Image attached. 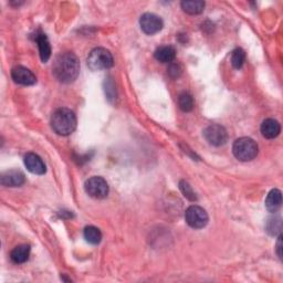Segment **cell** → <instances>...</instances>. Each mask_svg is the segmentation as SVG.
<instances>
[{
  "instance_id": "17",
  "label": "cell",
  "mask_w": 283,
  "mask_h": 283,
  "mask_svg": "<svg viewBox=\"0 0 283 283\" xmlns=\"http://www.w3.org/2000/svg\"><path fill=\"white\" fill-rule=\"evenodd\" d=\"M84 239L91 245H98L102 240V234L100 229L94 226H88L84 229Z\"/></svg>"
},
{
  "instance_id": "14",
  "label": "cell",
  "mask_w": 283,
  "mask_h": 283,
  "mask_svg": "<svg viewBox=\"0 0 283 283\" xmlns=\"http://www.w3.org/2000/svg\"><path fill=\"white\" fill-rule=\"evenodd\" d=\"M282 205V193L279 189H272L266 198V208L270 213H276Z\"/></svg>"
},
{
  "instance_id": "16",
  "label": "cell",
  "mask_w": 283,
  "mask_h": 283,
  "mask_svg": "<svg viewBox=\"0 0 283 283\" xmlns=\"http://www.w3.org/2000/svg\"><path fill=\"white\" fill-rule=\"evenodd\" d=\"M29 255H30V246L20 245L12 250L10 253V258L15 263H17V265H20V263H24L29 259Z\"/></svg>"
},
{
  "instance_id": "22",
  "label": "cell",
  "mask_w": 283,
  "mask_h": 283,
  "mask_svg": "<svg viewBox=\"0 0 283 283\" xmlns=\"http://www.w3.org/2000/svg\"><path fill=\"white\" fill-rule=\"evenodd\" d=\"M105 93L109 96V100H112V98H115L116 96V91L114 90V83L112 82L111 80H108V82L105 81Z\"/></svg>"
},
{
  "instance_id": "2",
  "label": "cell",
  "mask_w": 283,
  "mask_h": 283,
  "mask_svg": "<svg viewBox=\"0 0 283 283\" xmlns=\"http://www.w3.org/2000/svg\"><path fill=\"white\" fill-rule=\"evenodd\" d=\"M51 126L57 134L68 136L76 128V116L73 111L69 109H59L51 117Z\"/></svg>"
},
{
  "instance_id": "4",
  "label": "cell",
  "mask_w": 283,
  "mask_h": 283,
  "mask_svg": "<svg viewBox=\"0 0 283 283\" xmlns=\"http://www.w3.org/2000/svg\"><path fill=\"white\" fill-rule=\"evenodd\" d=\"M113 56L104 48H95L90 52L88 57V67L92 71L108 70L113 65Z\"/></svg>"
},
{
  "instance_id": "10",
  "label": "cell",
  "mask_w": 283,
  "mask_h": 283,
  "mask_svg": "<svg viewBox=\"0 0 283 283\" xmlns=\"http://www.w3.org/2000/svg\"><path fill=\"white\" fill-rule=\"evenodd\" d=\"M24 165L30 173L36 175H43L45 173V165L40 156L35 153H28L24 156Z\"/></svg>"
},
{
  "instance_id": "13",
  "label": "cell",
  "mask_w": 283,
  "mask_h": 283,
  "mask_svg": "<svg viewBox=\"0 0 283 283\" xmlns=\"http://www.w3.org/2000/svg\"><path fill=\"white\" fill-rule=\"evenodd\" d=\"M154 57L157 61L162 63H170L175 60L176 50L172 45H162L156 49Z\"/></svg>"
},
{
  "instance_id": "6",
  "label": "cell",
  "mask_w": 283,
  "mask_h": 283,
  "mask_svg": "<svg viewBox=\"0 0 283 283\" xmlns=\"http://www.w3.org/2000/svg\"><path fill=\"white\" fill-rule=\"evenodd\" d=\"M185 220L188 223V226L192 228L201 229L207 226L209 218L205 209L197 205H194L187 208L185 213Z\"/></svg>"
},
{
  "instance_id": "21",
  "label": "cell",
  "mask_w": 283,
  "mask_h": 283,
  "mask_svg": "<svg viewBox=\"0 0 283 283\" xmlns=\"http://www.w3.org/2000/svg\"><path fill=\"white\" fill-rule=\"evenodd\" d=\"M179 188L182 190V193L184 194V196H185L187 199L192 200V201H196L197 200L196 194L194 193L192 186H190L186 181H181L179 182Z\"/></svg>"
},
{
  "instance_id": "7",
  "label": "cell",
  "mask_w": 283,
  "mask_h": 283,
  "mask_svg": "<svg viewBox=\"0 0 283 283\" xmlns=\"http://www.w3.org/2000/svg\"><path fill=\"white\" fill-rule=\"evenodd\" d=\"M203 136L206 141L214 146L225 145L228 141V133L226 128L218 124H212L203 131Z\"/></svg>"
},
{
  "instance_id": "23",
  "label": "cell",
  "mask_w": 283,
  "mask_h": 283,
  "mask_svg": "<svg viewBox=\"0 0 283 283\" xmlns=\"http://www.w3.org/2000/svg\"><path fill=\"white\" fill-rule=\"evenodd\" d=\"M168 73L172 78H178L182 74V68L179 64H170V67L168 69Z\"/></svg>"
},
{
  "instance_id": "18",
  "label": "cell",
  "mask_w": 283,
  "mask_h": 283,
  "mask_svg": "<svg viewBox=\"0 0 283 283\" xmlns=\"http://www.w3.org/2000/svg\"><path fill=\"white\" fill-rule=\"evenodd\" d=\"M183 10L189 15H199L205 9V3L203 2H183Z\"/></svg>"
},
{
  "instance_id": "24",
  "label": "cell",
  "mask_w": 283,
  "mask_h": 283,
  "mask_svg": "<svg viewBox=\"0 0 283 283\" xmlns=\"http://www.w3.org/2000/svg\"><path fill=\"white\" fill-rule=\"evenodd\" d=\"M276 253L280 259H282V236H279L278 242H276Z\"/></svg>"
},
{
  "instance_id": "12",
  "label": "cell",
  "mask_w": 283,
  "mask_h": 283,
  "mask_svg": "<svg viewBox=\"0 0 283 283\" xmlns=\"http://www.w3.org/2000/svg\"><path fill=\"white\" fill-rule=\"evenodd\" d=\"M260 130L263 137L268 138V140H272V138L279 136L281 132V126L280 123L274 120V118H267V120L262 122Z\"/></svg>"
},
{
  "instance_id": "5",
  "label": "cell",
  "mask_w": 283,
  "mask_h": 283,
  "mask_svg": "<svg viewBox=\"0 0 283 283\" xmlns=\"http://www.w3.org/2000/svg\"><path fill=\"white\" fill-rule=\"evenodd\" d=\"M85 192L92 198L103 199L109 195V184L100 176H93L84 184Z\"/></svg>"
},
{
  "instance_id": "20",
  "label": "cell",
  "mask_w": 283,
  "mask_h": 283,
  "mask_svg": "<svg viewBox=\"0 0 283 283\" xmlns=\"http://www.w3.org/2000/svg\"><path fill=\"white\" fill-rule=\"evenodd\" d=\"M246 61V52L243 51L241 48H237L234 50L231 55V64L234 68L240 69L243 63Z\"/></svg>"
},
{
  "instance_id": "19",
  "label": "cell",
  "mask_w": 283,
  "mask_h": 283,
  "mask_svg": "<svg viewBox=\"0 0 283 283\" xmlns=\"http://www.w3.org/2000/svg\"><path fill=\"white\" fill-rule=\"evenodd\" d=\"M194 97L188 92H183L178 96L179 109L184 112H190L194 109Z\"/></svg>"
},
{
  "instance_id": "15",
  "label": "cell",
  "mask_w": 283,
  "mask_h": 283,
  "mask_svg": "<svg viewBox=\"0 0 283 283\" xmlns=\"http://www.w3.org/2000/svg\"><path fill=\"white\" fill-rule=\"evenodd\" d=\"M36 41L38 43V48H39V52H40V58L42 62H47L50 57H51V47L47 36L42 32L37 35L36 37Z\"/></svg>"
},
{
  "instance_id": "11",
  "label": "cell",
  "mask_w": 283,
  "mask_h": 283,
  "mask_svg": "<svg viewBox=\"0 0 283 283\" xmlns=\"http://www.w3.org/2000/svg\"><path fill=\"white\" fill-rule=\"evenodd\" d=\"M25 182L24 175L20 170H8L2 176V185L6 187H19Z\"/></svg>"
},
{
  "instance_id": "1",
  "label": "cell",
  "mask_w": 283,
  "mask_h": 283,
  "mask_svg": "<svg viewBox=\"0 0 283 283\" xmlns=\"http://www.w3.org/2000/svg\"><path fill=\"white\" fill-rule=\"evenodd\" d=\"M52 71L59 82L71 83L75 80L80 72V61L72 52H64L57 57L52 65Z\"/></svg>"
},
{
  "instance_id": "3",
  "label": "cell",
  "mask_w": 283,
  "mask_h": 283,
  "mask_svg": "<svg viewBox=\"0 0 283 283\" xmlns=\"http://www.w3.org/2000/svg\"><path fill=\"white\" fill-rule=\"evenodd\" d=\"M233 153L237 160L241 162H250L258 155L259 147L252 138L240 137L234 143Z\"/></svg>"
},
{
  "instance_id": "9",
  "label": "cell",
  "mask_w": 283,
  "mask_h": 283,
  "mask_svg": "<svg viewBox=\"0 0 283 283\" xmlns=\"http://www.w3.org/2000/svg\"><path fill=\"white\" fill-rule=\"evenodd\" d=\"M11 76L12 80L16 83L21 85H34L37 82L36 75L32 72L22 67V65H18L11 70Z\"/></svg>"
},
{
  "instance_id": "8",
  "label": "cell",
  "mask_w": 283,
  "mask_h": 283,
  "mask_svg": "<svg viewBox=\"0 0 283 283\" xmlns=\"http://www.w3.org/2000/svg\"><path fill=\"white\" fill-rule=\"evenodd\" d=\"M140 25L141 29L145 32L146 35H155L157 32H160L163 29V20L154 14H144L140 19Z\"/></svg>"
}]
</instances>
